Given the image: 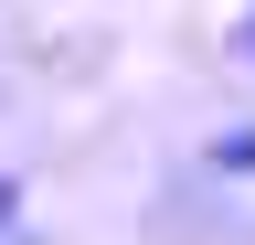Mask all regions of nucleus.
<instances>
[{"label":"nucleus","instance_id":"obj_1","mask_svg":"<svg viewBox=\"0 0 255 245\" xmlns=\"http://www.w3.org/2000/svg\"><path fill=\"white\" fill-rule=\"evenodd\" d=\"M213 171H255V128H223L213 139Z\"/></svg>","mask_w":255,"mask_h":245},{"label":"nucleus","instance_id":"obj_2","mask_svg":"<svg viewBox=\"0 0 255 245\" xmlns=\"http://www.w3.org/2000/svg\"><path fill=\"white\" fill-rule=\"evenodd\" d=\"M11 224H21V181L0 171V235H11Z\"/></svg>","mask_w":255,"mask_h":245},{"label":"nucleus","instance_id":"obj_3","mask_svg":"<svg viewBox=\"0 0 255 245\" xmlns=\"http://www.w3.org/2000/svg\"><path fill=\"white\" fill-rule=\"evenodd\" d=\"M234 53H245V64H255V11H245V32H234Z\"/></svg>","mask_w":255,"mask_h":245}]
</instances>
